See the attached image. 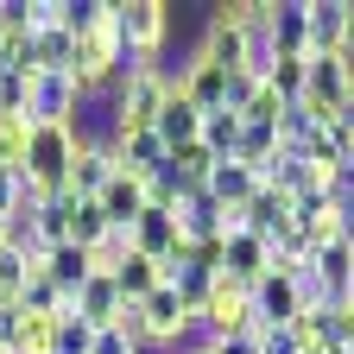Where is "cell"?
<instances>
[{"label": "cell", "instance_id": "obj_1", "mask_svg": "<svg viewBox=\"0 0 354 354\" xmlns=\"http://www.w3.org/2000/svg\"><path fill=\"white\" fill-rule=\"evenodd\" d=\"M171 88H177L171 64H127V76L114 82V95L102 102L108 108V133H152V120L171 102Z\"/></svg>", "mask_w": 354, "mask_h": 354}, {"label": "cell", "instance_id": "obj_2", "mask_svg": "<svg viewBox=\"0 0 354 354\" xmlns=\"http://www.w3.org/2000/svg\"><path fill=\"white\" fill-rule=\"evenodd\" d=\"M76 152H82V127H32V146H26V165H19V177L51 203V196H64L70 190V165H76Z\"/></svg>", "mask_w": 354, "mask_h": 354}, {"label": "cell", "instance_id": "obj_3", "mask_svg": "<svg viewBox=\"0 0 354 354\" xmlns=\"http://www.w3.org/2000/svg\"><path fill=\"white\" fill-rule=\"evenodd\" d=\"M120 7V44L133 64H165V44H171V7L165 0H114Z\"/></svg>", "mask_w": 354, "mask_h": 354}, {"label": "cell", "instance_id": "obj_4", "mask_svg": "<svg viewBox=\"0 0 354 354\" xmlns=\"http://www.w3.org/2000/svg\"><path fill=\"white\" fill-rule=\"evenodd\" d=\"M82 108H88V88L76 76H51V70L32 76V95H26V120L32 127H76Z\"/></svg>", "mask_w": 354, "mask_h": 354}, {"label": "cell", "instance_id": "obj_5", "mask_svg": "<svg viewBox=\"0 0 354 354\" xmlns=\"http://www.w3.org/2000/svg\"><path fill=\"white\" fill-rule=\"evenodd\" d=\"M247 44H253V32L234 19V7L221 0V7H209V19H203V38L190 44L196 57H209L215 70H228V76H241L247 70Z\"/></svg>", "mask_w": 354, "mask_h": 354}, {"label": "cell", "instance_id": "obj_6", "mask_svg": "<svg viewBox=\"0 0 354 354\" xmlns=\"http://www.w3.org/2000/svg\"><path fill=\"white\" fill-rule=\"evenodd\" d=\"M304 317V291H297V272L272 259V272L253 285V329H291Z\"/></svg>", "mask_w": 354, "mask_h": 354}, {"label": "cell", "instance_id": "obj_7", "mask_svg": "<svg viewBox=\"0 0 354 354\" xmlns=\"http://www.w3.org/2000/svg\"><path fill=\"white\" fill-rule=\"evenodd\" d=\"M196 323H203V335H209V342L253 329V285L215 279V291H209V304H203V317H196Z\"/></svg>", "mask_w": 354, "mask_h": 354}, {"label": "cell", "instance_id": "obj_8", "mask_svg": "<svg viewBox=\"0 0 354 354\" xmlns=\"http://www.w3.org/2000/svg\"><path fill=\"white\" fill-rule=\"evenodd\" d=\"M310 13V51L348 57L354 51V0H304Z\"/></svg>", "mask_w": 354, "mask_h": 354}, {"label": "cell", "instance_id": "obj_9", "mask_svg": "<svg viewBox=\"0 0 354 354\" xmlns=\"http://www.w3.org/2000/svg\"><path fill=\"white\" fill-rule=\"evenodd\" d=\"M114 177V152H108V133H82V152L70 165V196L76 203H95Z\"/></svg>", "mask_w": 354, "mask_h": 354}, {"label": "cell", "instance_id": "obj_10", "mask_svg": "<svg viewBox=\"0 0 354 354\" xmlns=\"http://www.w3.org/2000/svg\"><path fill=\"white\" fill-rule=\"evenodd\" d=\"M228 241V253H221V279H234V285H259L266 272H272V241L241 228V234H221Z\"/></svg>", "mask_w": 354, "mask_h": 354}, {"label": "cell", "instance_id": "obj_11", "mask_svg": "<svg viewBox=\"0 0 354 354\" xmlns=\"http://www.w3.org/2000/svg\"><path fill=\"white\" fill-rule=\"evenodd\" d=\"M127 241H133V253H146V259H158V266L190 253L184 234H177V215H171V209H146V215L127 228Z\"/></svg>", "mask_w": 354, "mask_h": 354}, {"label": "cell", "instance_id": "obj_12", "mask_svg": "<svg viewBox=\"0 0 354 354\" xmlns=\"http://www.w3.org/2000/svg\"><path fill=\"white\" fill-rule=\"evenodd\" d=\"M108 152H114V171H127V177H146L152 171H165V146H158V133H108Z\"/></svg>", "mask_w": 354, "mask_h": 354}, {"label": "cell", "instance_id": "obj_13", "mask_svg": "<svg viewBox=\"0 0 354 354\" xmlns=\"http://www.w3.org/2000/svg\"><path fill=\"white\" fill-rule=\"evenodd\" d=\"M120 310H127V304H120V285H114V279H102V272L70 297V317H76V323H88V329H114V323H120Z\"/></svg>", "mask_w": 354, "mask_h": 354}, {"label": "cell", "instance_id": "obj_14", "mask_svg": "<svg viewBox=\"0 0 354 354\" xmlns=\"http://www.w3.org/2000/svg\"><path fill=\"white\" fill-rule=\"evenodd\" d=\"M152 133H158V146H165V152L196 146V140H203V108H196V102H184V95L171 88V102H165V114L152 120Z\"/></svg>", "mask_w": 354, "mask_h": 354}, {"label": "cell", "instance_id": "obj_15", "mask_svg": "<svg viewBox=\"0 0 354 354\" xmlns=\"http://www.w3.org/2000/svg\"><path fill=\"white\" fill-rule=\"evenodd\" d=\"M95 203H102V215H108V228L127 234L133 221L146 215V184H140V177H127V171H114V177H108V190H102Z\"/></svg>", "mask_w": 354, "mask_h": 354}, {"label": "cell", "instance_id": "obj_16", "mask_svg": "<svg viewBox=\"0 0 354 354\" xmlns=\"http://www.w3.org/2000/svg\"><path fill=\"white\" fill-rule=\"evenodd\" d=\"M171 215H177V234H184V247H196V241H215V234H221V221H228V209H221L209 190L184 196Z\"/></svg>", "mask_w": 354, "mask_h": 354}, {"label": "cell", "instance_id": "obj_17", "mask_svg": "<svg viewBox=\"0 0 354 354\" xmlns=\"http://www.w3.org/2000/svg\"><path fill=\"white\" fill-rule=\"evenodd\" d=\"M272 51L279 57H310V13L304 0H272Z\"/></svg>", "mask_w": 354, "mask_h": 354}, {"label": "cell", "instance_id": "obj_18", "mask_svg": "<svg viewBox=\"0 0 354 354\" xmlns=\"http://www.w3.org/2000/svg\"><path fill=\"white\" fill-rule=\"evenodd\" d=\"M310 279H317L329 297H348V291H354V247H348V241L317 247V253H310Z\"/></svg>", "mask_w": 354, "mask_h": 354}, {"label": "cell", "instance_id": "obj_19", "mask_svg": "<svg viewBox=\"0 0 354 354\" xmlns=\"http://www.w3.org/2000/svg\"><path fill=\"white\" fill-rule=\"evenodd\" d=\"M221 209H247L253 203V190H259V177L241 165V158H215V171H209V184H203Z\"/></svg>", "mask_w": 354, "mask_h": 354}, {"label": "cell", "instance_id": "obj_20", "mask_svg": "<svg viewBox=\"0 0 354 354\" xmlns=\"http://www.w3.org/2000/svg\"><path fill=\"white\" fill-rule=\"evenodd\" d=\"M266 184H272V190H285L291 203H304V196H317V190L329 184V177H323L317 165H310L304 152H279V165H272V177H266Z\"/></svg>", "mask_w": 354, "mask_h": 354}, {"label": "cell", "instance_id": "obj_21", "mask_svg": "<svg viewBox=\"0 0 354 354\" xmlns=\"http://www.w3.org/2000/svg\"><path fill=\"white\" fill-rule=\"evenodd\" d=\"M44 279H51L64 297H76L88 279H95V266H88V253H82V247H70V241H64V247L44 253Z\"/></svg>", "mask_w": 354, "mask_h": 354}, {"label": "cell", "instance_id": "obj_22", "mask_svg": "<svg viewBox=\"0 0 354 354\" xmlns=\"http://www.w3.org/2000/svg\"><path fill=\"white\" fill-rule=\"evenodd\" d=\"M279 127H241V146H234V158L259 177V184H266V177H272V165H279Z\"/></svg>", "mask_w": 354, "mask_h": 354}, {"label": "cell", "instance_id": "obj_23", "mask_svg": "<svg viewBox=\"0 0 354 354\" xmlns=\"http://www.w3.org/2000/svg\"><path fill=\"white\" fill-rule=\"evenodd\" d=\"M19 310H26V317L57 323V317H70V297H64L51 279H44V272H32V279H26V291H19Z\"/></svg>", "mask_w": 354, "mask_h": 354}, {"label": "cell", "instance_id": "obj_24", "mask_svg": "<svg viewBox=\"0 0 354 354\" xmlns=\"http://www.w3.org/2000/svg\"><path fill=\"white\" fill-rule=\"evenodd\" d=\"M241 114L234 108H215V114H203V146L215 152V158H234V146H241Z\"/></svg>", "mask_w": 354, "mask_h": 354}, {"label": "cell", "instance_id": "obj_25", "mask_svg": "<svg viewBox=\"0 0 354 354\" xmlns=\"http://www.w3.org/2000/svg\"><path fill=\"white\" fill-rule=\"evenodd\" d=\"M108 241V215H102V203H70V247H102Z\"/></svg>", "mask_w": 354, "mask_h": 354}, {"label": "cell", "instance_id": "obj_26", "mask_svg": "<svg viewBox=\"0 0 354 354\" xmlns=\"http://www.w3.org/2000/svg\"><path fill=\"white\" fill-rule=\"evenodd\" d=\"M26 146H32V120L0 114V171H19L26 165Z\"/></svg>", "mask_w": 354, "mask_h": 354}, {"label": "cell", "instance_id": "obj_27", "mask_svg": "<svg viewBox=\"0 0 354 354\" xmlns=\"http://www.w3.org/2000/svg\"><path fill=\"white\" fill-rule=\"evenodd\" d=\"M285 108H291V102L279 95V88H272V82H259L253 95H247V108H241V120H247V127H279Z\"/></svg>", "mask_w": 354, "mask_h": 354}, {"label": "cell", "instance_id": "obj_28", "mask_svg": "<svg viewBox=\"0 0 354 354\" xmlns=\"http://www.w3.org/2000/svg\"><path fill=\"white\" fill-rule=\"evenodd\" d=\"M165 165H171L177 177H184V184H209V171H215V152H209V146L196 140V146H177V152H171Z\"/></svg>", "mask_w": 354, "mask_h": 354}, {"label": "cell", "instance_id": "obj_29", "mask_svg": "<svg viewBox=\"0 0 354 354\" xmlns=\"http://www.w3.org/2000/svg\"><path fill=\"white\" fill-rule=\"evenodd\" d=\"M310 133H317V114H310L304 102H291V108L279 114V146H285V152H297V146L310 140Z\"/></svg>", "mask_w": 354, "mask_h": 354}, {"label": "cell", "instance_id": "obj_30", "mask_svg": "<svg viewBox=\"0 0 354 354\" xmlns=\"http://www.w3.org/2000/svg\"><path fill=\"white\" fill-rule=\"evenodd\" d=\"M26 95H32V76L26 70H0V114H19L26 120Z\"/></svg>", "mask_w": 354, "mask_h": 354}, {"label": "cell", "instance_id": "obj_31", "mask_svg": "<svg viewBox=\"0 0 354 354\" xmlns=\"http://www.w3.org/2000/svg\"><path fill=\"white\" fill-rule=\"evenodd\" d=\"M88 323H76V317H57V329H51V354H88Z\"/></svg>", "mask_w": 354, "mask_h": 354}, {"label": "cell", "instance_id": "obj_32", "mask_svg": "<svg viewBox=\"0 0 354 354\" xmlns=\"http://www.w3.org/2000/svg\"><path fill=\"white\" fill-rule=\"evenodd\" d=\"M266 82H272V88H279L285 102H304V57H279Z\"/></svg>", "mask_w": 354, "mask_h": 354}, {"label": "cell", "instance_id": "obj_33", "mask_svg": "<svg viewBox=\"0 0 354 354\" xmlns=\"http://www.w3.org/2000/svg\"><path fill=\"white\" fill-rule=\"evenodd\" d=\"M0 354H26V310L0 304Z\"/></svg>", "mask_w": 354, "mask_h": 354}, {"label": "cell", "instance_id": "obj_34", "mask_svg": "<svg viewBox=\"0 0 354 354\" xmlns=\"http://www.w3.org/2000/svg\"><path fill=\"white\" fill-rule=\"evenodd\" d=\"M323 190H329V203H335V209H354V165H335Z\"/></svg>", "mask_w": 354, "mask_h": 354}, {"label": "cell", "instance_id": "obj_35", "mask_svg": "<svg viewBox=\"0 0 354 354\" xmlns=\"http://www.w3.org/2000/svg\"><path fill=\"white\" fill-rule=\"evenodd\" d=\"M221 253H228V241L215 234V241H196V247H190L184 259H190V266H209V272H221Z\"/></svg>", "mask_w": 354, "mask_h": 354}, {"label": "cell", "instance_id": "obj_36", "mask_svg": "<svg viewBox=\"0 0 354 354\" xmlns=\"http://www.w3.org/2000/svg\"><path fill=\"white\" fill-rule=\"evenodd\" d=\"M259 354H297V335L291 329H266L259 335Z\"/></svg>", "mask_w": 354, "mask_h": 354}, {"label": "cell", "instance_id": "obj_37", "mask_svg": "<svg viewBox=\"0 0 354 354\" xmlns=\"http://www.w3.org/2000/svg\"><path fill=\"white\" fill-rule=\"evenodd\" d=\"M335 354H354V348H335Z\"/></svg>", "mask_w": 354, "mask_h": 354}, {"label": "cell", "instance_id": "obj_38", "mask_svg": "<svg viewBox=\"0 0 354 354\" xmlns=\"http://www.w3.org/2000/svg\"><path fill=\"white\" fill-rule=\"evenodd\" d=\"M348 304H354V291H348Z\"/></svg>", "mask_w": 354, "mask_h": 354}, {"label": "cell", "instance_id": "obj_39", "mask_svg": "<svg viewBox=\"0 0 354 354\" xmlns=\"http://www.w3.org/2000/svg\"><path fill=\"white\" fill-rule=\"evenodd\" d=\"M0 247H7V241H0Z\"/></svg>", "mask_w": 354, "mask_h": 354}]
</instances>
